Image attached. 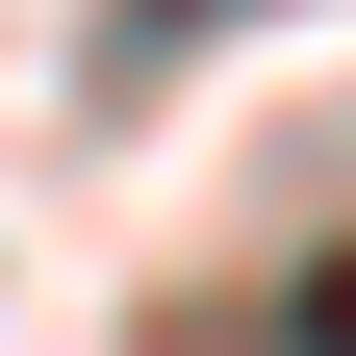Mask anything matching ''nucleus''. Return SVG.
I'll use <instances>...</instances> for the list:
<instances>
[{
	"mask_svg": "<svg viewBox=\"0 0 356 356\" xmlns=\"http://www.w3.org/2000/svg\"><path fill=\"white\" fill-rule=\"evenodd\" d=\"M204 26H280V0H127V26H102V76H178Z\"/></svg>",
	"mask_w": 356,
	"mask_h": 356,
	"instance_id": "f257e3e1",
	"label": "nucleus"
}]
</instances>
